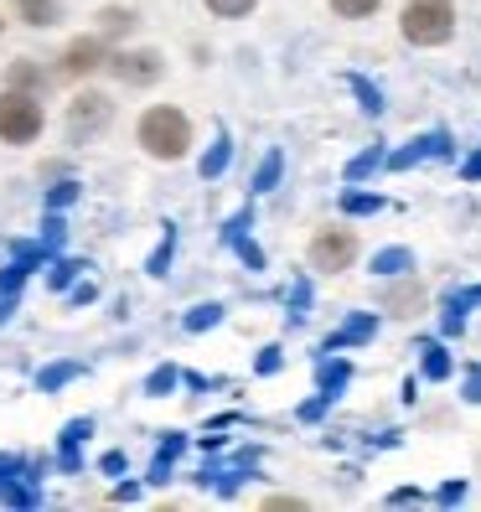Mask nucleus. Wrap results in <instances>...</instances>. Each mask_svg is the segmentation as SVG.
<instances>
[{
	"label": "nucleus",
	"instance_id": "obj_10",
	"mask_svg": "<svg viewBox=\"0 0 481 512\" xmlns=\"http://www.w3.org/2000/svg\"><path fill=\"white\" fill-rule=\"evenodd\" d=\"M244 228H249V213H238V218L223 228V244H228V249H238V259H244L249 269H264V249L254 244V238H244Z\"/></svg>",
	"mask_w": 481,
	"mask_h": 512
},
{
	"label": "nucleus",
	"instance_id": "obj_3",
	"mask_svg": "<svg viewBox=\"0 0 481 512\" xmlns=\"http://www.w3.org/2000/svg\"><path fill=\"white\" fill-rule=\"evenodd\" d=\"M42 135V94L6 88L0 94V140L6 145H32Z\"/></svg>",
	"mask_w": 481,
	"mask_h": 512
},
{
	"label": "nucleus",
	"instance_id": "obj_21",
	"mask_svg": "<svg viewBox=\"0 0 481 512\" xmlns=\"http://www.w3.org/2000/svg\"><path fill=\"white\" fill-rule=\"evenodd\" d=\"M78 373H83V363H52V368L37 373V388H42V394H52V388H63V383L78 378Z\"/></svg>",
	"mask_w": 481,
	"mask_h": 512
},
{
	"label": "nucleus",
	"instance_id": "obj_6",
	"mask_svg": "<svg viewBox=\"0 0 481 512\" xmlns=\"http://www.w3.org/2000/svg\"><path fill=\"white\" fill-rule=\"evenodd\" d=\"M357 259V238L347 228H326L311 238V264L316 269H347Z\"/></svg>",
	"mask_w": 481,
	"mask_h": 512
},
{
	"label": "nucleus",
	"instance_id": "obj_25",
	"mask_svg": "<svg viewBox=\"0 0 481 512\" xmlns=\"http://www.w3.org/2000/svg\"><path fill=\"white\" fill-rule=\"evenodd\" d=\"M347 83H352V94L363 99V109H368V114H383V94H378V88H373L368 78H357V73H352Z\"/></svg>",
	"mask_w": 481,
	"mask_h": 512
},
{
	"label": "nucleus",
	"instance_id": "obj_33",
	"mask_svg": "<svg viewBox=\"0 0 481 512\" xmlns=\"http://www.w3.org/2000/svg\"><path fill=\"white\" fill-rule=\"evenodd\" d=\"M306 306H311V285L295 280V290H290V316L300 321V316H306Z\"/></svg>",
	"mask_w": 481,
	"mask_h": 512
},
{
	"label": "nucleus",
	"instance_id": "obj_12",
	"mask_svg": "<svg viewBox=\"0 0 481 512\" xmlns=\"http://www.w3.org/2000/svg\"><path fill=\"white\" fill-rule=\"evenodd\" d=\"M228 161H233V140H228V130H218V140H213V150L202 156V182H218V176L228 171Z\"/></svg>",
	"mask_w": 481,
	"mask_h": 512
},
{
	"label": "nucleus",
	"instance_id": "obj_9",
	"mask_svg": "<svg viewBox=\"0 0 481 512\" xmlns=\"http://www.w3.org/2000/svg\"><path fill=\"white\" fill-rule=\"evenodd\" d=\"M425 156H450V140H445V130H435V135H419L409 150H399V156H388V166H394V171H404V166L425 161Z\"/></svg>",
	"mask_w": 481,
	"mask_h": 512
},
{
	"label": "nucleus",
	"instance_id": "obj_11",
	"mask_svg": "<svg viewBox=\"0 0 481 512\" xmlns=\"http://www.w3.org/2000/svg\"><path fill=\"white\" fill-rule=\"evenodd\" d=\"M16 11H21L26 26H42L47 32V26L63 21V0H16Z\"/></svg>",
	"mask_w": 481,
	"mask_h": 512
},
{
	"label": "nucleus",
	"instance_id": "obj_13",
	"mask_svg": "<svg viewBox=\"0 0 481 512\" xmlns=\"http://www.w3.org/2000/svg\"><path fill=\"white\" fill-rule=\"evenodd\" d=\"M409 269H414V254H409V249H378V254H373V275H378V280L409 275Z\"/></svg>",
	"mask_w": 481,
	"mask_h": 512
},
{
	"label": "nucleus",
	"instance_id": "obj_30",
	"mask_svg": "<svg viewBox=\"0 0 481 512\" xmlns=\"http://www.w3.org/2000/svg\"><path fill=\"white\" fill-rule=\"evenodd\" d=\"M68 202H78V182H57V187L47 192V207H52V213H63Z\"/></svg>",
	"mask_w": 481,
	"mask_h": 512
},
{
	"label": "nucleus",
	"instance_id": "obj_17",
	"mask_svg": "<svg viewBox=\"0 0 481 512\" xmlns=\"http://www.w3.org/2000/svg\"><path fill=\"white\" fill-rule=\"evenodd\" d=\"M347 378H352V368L342 363V357H332V363H321V368H316V383H321V394H332V399H337L342 388H347Z\"/></svg>",
	"mask_w": 481,
	"mask_h": 512
},
{
	"label": "nucleus",
	"instance_id": "obj_22",
	"mask_svg": "<svg viewBox=\"0 0 481 512\" xmlns=\"http://www.w3.org/2000/svg\"><path fill=\"white\" fill-rule=\"evenodd\" d=\"M383 161H388V156H383V145L363 150V156H352V161H347V182H363V176H368V171H378Z\"/></svg>",
	"mask_w": 481,
	"mask_h": 512
},
{
	"label": "nucleus",
	"instance_id": "obj_28",
	"mask_svg": "<svg viewBox=\"0 0 481 512\" xmlns=\"http://www.w3.org/2000/svg\"><path fill=\"white\" fill-rule=\"evenodd\" d=\"M223 321V306H192V316L182 321L187 331H207V326H218Z\"/></svg>",
	"mask_w": 481,
	"mask_h": 512
},
{
	"label": "nucleus",
	"instance_id": "obj_15",
	"mask_svg": "<svg viewBox=\"0 0 481 512\" xmlns=\"http://www.w3.org/2000/svg\"><path fill=\"white\" fill-rule=\"evenodd\" d=\"M419 368H425V378H430V383L450 378V352H445L440 342H419Z\"/></svg>",
	"mask_w": 481,
	"mask_h": 512
},
{
	"label": "nucleus",
	"instance_id": "obj_26",
	"mask_svg": "<svg viewBox=\"0 0 481 512\" xmlns=\"http://www.w3.org/2000/svg\"><path fill=\"white\" fill-rule=\"evenodd\" d=\"M378 6H383V0H332V11L347 16V21H363V16H373Z\"/></svg>",
	"mask_w": 481,
	"mask_h": 512
},
{
	"label": "nucleus",
	"instance_id": "obj_36",
	"mask_svg": "<svg viewBox=\"0 0 481 512\" xmlns=\"http://www.w3.org/2000/svg\"><path fill=\"white\" fill-rule=\"evenodd\" d=\"M461 497H466L461 481H450V487H440V502H461Z\"/></svg>",
	"mask_w": 481,
	"mask_h": 512
},
{
	"label": "nucleus",
	"instance_id": "obj_29",
	"mask_svg": "<svg viewBox=\"0 0 481 512\" xmlns=\"http://www.w3.org/2000/svg\"><path fill=\"white\" fill-rule=\"evenodd\" d=\"M419 306V290L414 285H404V290H388V311H399V316H409Z\"/></svg>",
	"mask_w": 481,
	"mask_h": 512
},
{
	"label": "nucleus",
	"instance_id": "obj_1",
	"mask_svg": "<svg viewBox=\"0 0 481 512\" xmlns=\"http://www.w3.org/2000/svg\"><path fill=\"white\" fill-rule=\"evenodd\" d=\"M135 140L145 145V156H156V161H182L192 150V119L171 104H156V109L140 114Z\"/></svg>",
	"mask_w": 481,
	"mask_h": 512
},
{
	"label": "nucleus",
	"instance_id": "obj_35",
	"mask_svg": "<svg viewBox=\"0 0 481 512\" xmlns=\"http://www.w3.org/2000/svg\"><path fill=\"white\" fill-rule=\"evenodd\" d=\"M254 368H259V373H275V368H280V347H264Z\"/></svg>",
	"mask_w": 481,
	"mask_h": 512
},
{
	"label": "nucleus",
	"instance_id": "obj_4",
	"mask_svg": "<svg viewBox=\"0 0 481 512\" xmlns=\"http://www.w3.org/2000/svg\"><path fill=\"white\" fill-rule=\"evenodd\" d=\"M109 119H114L109 94H94V88H88V94H78V99L68 104V140H73V145L94 140V135L109 125Z\"/></svg>",
	"mask_w": 481,
	"mask_h": 512
},
{
	"label": "nucleus",
	"instance_id": "obj_2",
	"mask_svg": "<svg viewBox=\"0 0 481 512\" xmlns=\"http://www.w3.org/2000/svg\"><path fill=\"white\" fill-rule=\"evenodd\" d=\"M399 32L414 47H440L456 32V11H450V0H409L399 16Z\"/></svg>",
	"mask_w": 481,
	"mask_h": 512
},
{
	"label": "nucleus",
	"instance_id": "obj_34",
	"mask_svg": "<svg viewBox=\"0 0 481 512\" xmlns=\"http://www.w3.org/2000/svg\"><path fill=\"white\" fill-rule=\"evenodd\" d=\"M42 228H47V233H42V244H47V249H57V244H63V233H68V223L57 218V213H52V218H47Z\"/></svg>",
	"mask_w": 481,
	"mask_h": 512
},
{
	"label": "nucleus",
	"instance_id": "obj_20",
	"mask_svg": "<svg viewBox=\"0 0 481 512\" xmlns=\"http://www.w3.org/2000/svg\"><path fill=\"white\" fill-rule=\"evenodd\" d=\"M342 213H347V218L383 213V197H373V192H342Z\"/></svg>",
	"mask_w": 481,
	"mask_h": 512
},
{
	"label": "nucleus",
	"instance_id": "obj_31",
	"mask_svg": "<svg viewBox=\"0 0 481 512\" xmlns=\"http://www.w3.org/2000/svg\"><path fill=\"white\" fill-rule=\"evenodd\" d=\"M78 269H83V264H73V259H57V264H52V290H68V285L78 280Z\"/></svg>",
	"mask_w": 481,
	"mask_h": 512
},
{
	"label": "nucleus",
	"instance_id": "obj_24",
	"mask_svg": "<svg viewBox=\"0 0 481 512\" xmlns=\"http://www.w3.org/2000/svg\"><path fill=\"white\" fill-rule=\"evenodd\" d=\"M171 249H176V228L166 223V238L156 244V254H150V264H145V269H150V275H156V280H161L166 269H171Z\"/></svg>",
	"mask_w": 481,
	"mask_h": 512
},
{
	"label": "nucleus",
	"instance_id": "obj_8",
	"mask_svg": "<svg viewBox=\"0 0 481 512\" xmlns=\"http://www.w3.org/2000/svg\"><path fill=\"white\" fill-rule=\"evenodd\" d=\"M373 331H378V316L363 311V316H352L347 326H337L332 337H326V352H347V347H357V342H368Z\"/></svg>",
	"mask_w": 481,
	"mask_h": 512
},
{
	"label": "nucleus",
	"instance_id": "obj_16",
	"mask_svg": "<svg viewBox=\"0 0 481 512\" xmlns=\"http://www.w3.org/2000/svg\"><path fill=\"white\" fill-rule=\"evenodd\" d=\"M187 450V435H171L161 450H156V461H150V481H166L171 476V466H176V456Z\"/></svg>",
	"mask_w": 481,
	"mask_h": 512
},
{
	"label": "nucleus",
	"instance_id": "obj_27",
	"mask_svg": "<svg viewBox=\"0 0 481 512\" xmlns=\"http://www.w3.org/2000/svg\"><path fill=\"white\" fill-rule=\"evenodd\" d=\"M254 6H259V0H207V11L223 16V21H233V16H249Z\"/></svg>",
	"mask_w": 481,
	"mask_h": 512
},
{
	"label": "nucleus",
	"instance_id": "obj_18",
	"mask_svg": "<svg viewBox=\"0 0 481 512\" xmlns=\"http://www.w3.org/2000/svg\"><path fill=\"white\" fill-rule=\"evenodd\" d=\"M94 430L88 419H73V425H63V450H57V461H63L68 471H78V440Z\"/></svg>",
	"mask_w": 481,
	"mask_h": 512
},
{
	"label": "nucleus",
	"instance_id": "obj_19",
	"mask_svg": "<svg viewBox=\"0 0 481 512\" xmlns=\"http://www.w3.org/2000/svg\"><path fill=\"white\" fill-rule=\"evenodd\" d=\"M99 32H104V37H130V32H135V11H125V6L99 11Z\"/></svg>",
	"mask_w": 481,
	"mask_h": 512
},
{
	"label": "nucleus",
	"instance_id": "obj_7",
	"mask_svg": "<svg viewBox=\"0 0 481 512\" xmlns=\"http://www.w3.org/2000/svg\"><path fill=\"white\" fill-rule=\"evenodd\" d=\"M99 68H109V37L104 32L99 37H78L63 52V73L68 78H88V73H99Z\"/></svg>",
	"mask_w": 481,
	"mask_h": 512
},
{
	"label": "nucleus",
	"instance_id": "obj_32",
	"mask_svg": "<svg viewBox=\"0 0 481 512\" xmlns=\"http://www.w3.org/2000/svg\"><path fill=\"white\" fill-rule=\"evenodd\" d=\"M171 388H176V368H156L145 378V394H171Z\"/></svg>",
	"mask_w": 481,
	"mask_h": 512
},
{
	"label": "nucleus",
	"instance_id": "obj_14",
	"mask_svg": "<svg viewBox=\"0 0 481 512\" xmlns=\"http://www.w3.org/2000/svg\"><path fill=\"white\" fill-rule=\"evenodd\" d=\"M6 88H26V94H42V88H47V73L32 63V57H21V63H11V73H6Z\"/></svg>",
	"mask_w": 481,
	"mask_h": 512
},
{
	"label": "nucleus",
	"instance_id": "obj_5",
	"mask_svg": "<svg viewBox=\"0 0 481 512\" xmlns=\"http://www.w3.org/2000/svg\"><path fill=\"white\" fill-rule=\"evenodd\" d=\"M109 68H114V78L125 83V88H150L161 78V52H150V47H140V52H119V57H109Z\"/></svg>",
	"mask_w": 481,
	"mask_h": 512
},
{
	"label": "nucleus",
	"instance_id": "obj_23",
	"mask_svg": "<svg viewBox=\"0 0 481 512\" xmlns=\"http://www.w3.org/2000/svg\"><path fill=\"white\" fill-rule=\"evenodd\" d=\"M280 171H285V156H280V150H269V156H264V166L254 171V192H269V187L280 182Z\"/></svg>",
	"mask_w": 481,
	"mask_h": 512
}]
</instances>
